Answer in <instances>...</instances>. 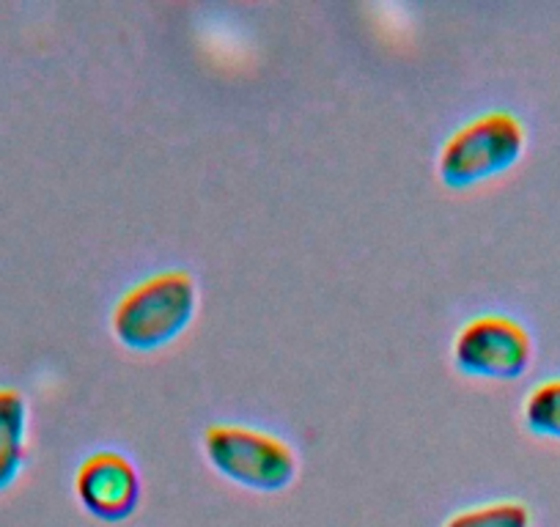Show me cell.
I'll use <instances>...</instances> for the list:
<instances>
[{"label":"cell","instance_id":"cell-7","mask_svg":"<svg viewBox=\"0 0 560 527\" xmlns=\"http://www.w3.org/2000/svg\"><path fill=\"white\" fill-rule=\"evenodd\" d=\"M525 426L547 440H560V379H547L527 393L522 407Z\"/></svg>","mask_w":560,"mask_h":527},{"label":"cell","instance_id":"cell-5","mask_svg":"<svg viewBox=\"0 0 560 527\" xmlns=\"http://www.w3.org/2000/svg\"><path fill=\"white\" fill-rule=\"evenodd\" d=\"M74 489L89 514L118 522L129 516L140 497V478L132 461L116 450H100L80 465Z\"/></svg>","mask_w":560,"mask_h":527},{"label":"cell","instance_id":"cell-8","mask_svg":"<svg viewBox=\"0 0 560 527\" xmlns=\"http://www.w3.org/2000/svg\"><path fill=\"white\" fill-rule=\"evenodd\" d=\"M445 527H530V511L514 500H503L459 511L445 522Z\"/></svg>","mask_w":560,"mask_h":527},{"label":"cell","instance_id":"cell-1","mask_svg":"<svg viewBox=\"0 0 560 527\" xmlns=\"http://www.w3.org/2000/svg\"><path fill=\"white\" fill-rule=\"evenodd\" d=\"M198 289L190 272L165 270L135 283L113 308V332L135 352H154L176 341L196 316Z\"/></svg>","mask_w":560,"mask_h":527},{"label":"cell","instance_id":"cell-3","mask_svg":"<svg viewBox=\"0 0 560 527\" xmlns=\"http://www.w3.org/2000/svg\"><path fill=\"white\" fill-rule=\"evenodd\" d=\"M203 454L220 476L256 492H280L298 476V454L292 445L250 426H209L203 434Z\"/></svg>","mask_w":560,"mask_h":527},{"label":"cell","instance_id":"cell-6","mask_svg":"<svg viewBox=\"0 0 560 527\" xmlns=\"http://www.w3.org/2000/svg\"><path fill=\"white\" fill-rule=\"evenodd\" d=\"M28 440V405L14 387H0V489L18 481Z\"/></svg>","mask_w":560,"mask_h":527},{"label":"cell","instance_id":"cell-4","mask_svg":"<svg viewBox=\"0 0 560 527\" xmlns=\"http://www.w3.org/2000/svg\"><path fill=\"white\" fill-rule=\"evenodd\" d=\"M533 360L530 332L503 314L467 321L454 341V363L462 374L481 379H516Z\"/></svg>","mask_w":560,"mask_h":527},{"label":"cell","instance_id":"cell-2","mask_svg":"<svg viewBox=\"0 0 560 527\" xmlns=\"http://www.w3.org/2000/svg\"><path fill=\"white\" fill-rule=\"evenodd\" d=\"M525 152V127L509 110H489L462 124L440 152V179L448 187H472L505 174Z\"/></svg>","mask_w":560,"mask_h":527}]
</instances>
